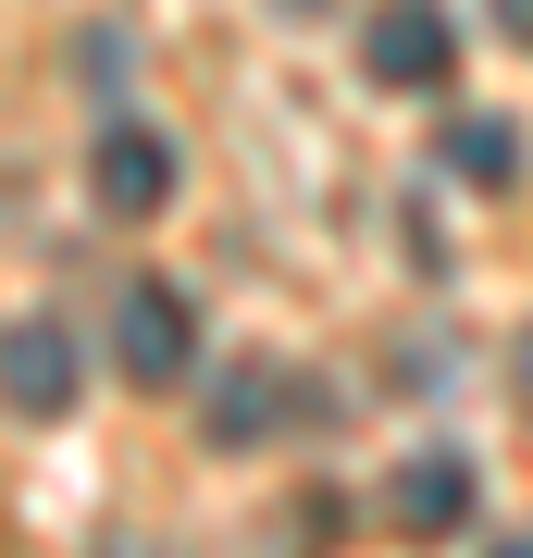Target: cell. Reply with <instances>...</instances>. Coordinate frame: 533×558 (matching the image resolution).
<instances>
[{"instance_id": "obj_4", "label": "cell", "mask_w": 533, "mask_h": 558, "mask_svg": "<svg viewBox=\"0 0 533 558\" xmlns=\"http://www.w3.org/2000/svg\"><path fill=\"white\" fill-rule=\"evenodd\" d=\"M87 186H99V211H161L174 199V137L161 124H99V149H87Z\"/></svg>"}, {"instance_id": "obj_8", "label": "cell", "mask_w": 533, "mask_h": 558, "mask_svg": "<svg viewBox=\"0 0 533 558\" xmlns=\"http://www.w3.org/2000/svg\"><path fill=\"white\" fill-rule=\"evenodd\" d=\"M484 13H496V25H509V38L533 50V0H484Z\"/></svg>"}, {"instance_id": "obj_3", "label": "cell", "mask_w": 533, "mask_h": 558, "mask_svg": "<svg viewBox=\"0 0 533 558\" xmlns=\"http://www.w3.org/2000/svg\"><path fill=\"white\" fill-rule=\"evenodd\" d=\"M0 385H13V422H62V410H75V336H62L50 311H13Z\"/></svg>"}, {"instance_id": "obj_1", "label": "cell", "mask_w": 533, "mask_h": 558, "mask_svg": "<svg viewBox=\"0 0 533 558\" xmlns=\"http://www.w3.org/2000/svg\"><path fill=\"white\" fill-rule=\"evenodd\" d=\"M360 75H373V87H447V75H459L447 0H385V13L360 25Z\"/></svg>"}, {"instance_id": "obj_7", "label": "cell", "mask_w": 533, "mask_h": 558, "mask_svg": "<svg viewBox=\"0 0 533 558\" xmlns=\"http://www.w3.org/2000/svg\"><path fill=\"white\" fill-rule=\"evenodd\" d=\"M447 149H459V174H472V186H509V174H521V137H509L496 112H472V124H459Z\"/></svg>"}, {"instance_id": "obj_10", "label": "cell", "mask_w": 533, "mask_h": 558, "mask_svg": "<svg viewBox=\"0 0 533 558\" xmlns=\"http://www.w3.org/2000/svg\"><path fill=\"white\" fill-rule=\"evenodd\" d=\"M496 558H533V534H509V546H496Z\"/></svg>"}, {"instance_id": "obj_6", "label": "cell", "mask_w": 533, "mask_h": 558, "mask_svg": "<svg viewBox=\"0 0 533 558\" xmlns=\"http://www.w3.org/2000/svg\"><path fill=\"white\" fill-rule=\"evenodd\" d=\"M397 534H459V521H472V459L459 447H422L410 472H397Z\"/></svg>"}, {"instance_id": "obj_9", "label": "cell", "mask_w": 533, "mask_h": 558, "mask_svg": "<svg viewBox=\"0 0 533 558\" xmlns=\"http://www.w3.org/2000/svg\"><path fill=\"white\" fill-rule=\"evenodd\" d=\"M509 385H521V410H533V336H521V348H509Z\"/></svg>"}, {"instance_id": "obj_11", "label": "cell", "mask_w": 533, "mask_h": 558, "mask_svg": "<svg viewBox=\"0 0 533 558\" xmlns=\"http://www.w3.org/2000/svg\"><path fill=\"white\" fill-rule=\"evenodd\" d=\"M274 13H323V0H274Z\"/></svg>"}, {"instance_id": "obj_2", "label": "cell", "mask_w": 533, "mask_h": 558, "mask_svg": "<svg viewBox=\"0 0 533 558\" xmlns=\"http://www.w3.org/2000/svg\"><path fill=\"white\" fill-rule=\"evenodd\" d=\"M112 360H124V385H174L198 360V323H186L174 286H124L112 299Z\"/></svg>"}, {"instance_id": "obj_5", "label": "cell", "mask_w": 533, "mask_h": 558, "mask_svg": "<svg viewBox=\"0 0 533 558\" xmlns=\"http://www.w3.org/2000/svg\"><path fill=\"white\" fill-rule=\"evenodd\" d=\"M286 398H298V385L274 373V360H237V373L211 385V410H198V435H211L223 459H237V447H274L286 435Z\"/></svg>"}]
</instances>
